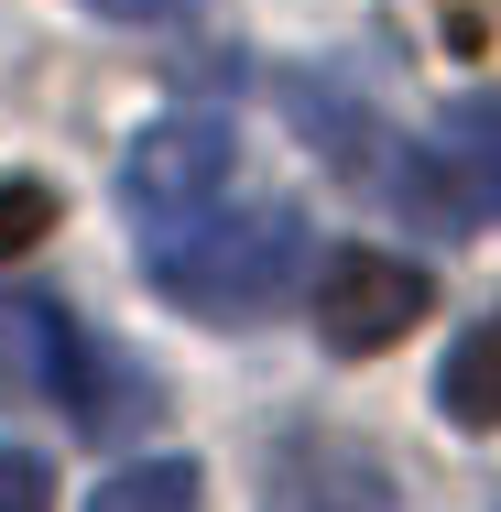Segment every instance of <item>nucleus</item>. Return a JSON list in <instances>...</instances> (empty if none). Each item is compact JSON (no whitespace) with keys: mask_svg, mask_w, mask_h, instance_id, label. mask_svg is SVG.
Here are the masks:
<instances>
[{"mask_svg":"<svg viewBox=\"0 0 501 512\" xmlns=\"http://www.w3.org/2000/svg\"><path fill=\"white\" fill-rule=\"evenodd\" d=\"M262 512H393V480L349 436H284L273 480H262Z\"/></svg>","mask_w":501,"mask_h":512,"instance_id":"nucleus-6","label":"nucleus"},{"mask_svg":"<svg viewBox=\"0 0 501 512\" xmlns=\"http://www.w3.org/2000/svg\"><path fill=\"white\" fill-rule=\"evenodd\" d=\"M305 207L284 197H229L186 218V229H164V240H142V284L164 295V306L207 316V327H251L262 306H284L305 273Z\"/></svg>","mask_w":501,"mask_h":512,"instance_id":"nucleus-1","label":"nucleus"},{"mask_svg":"<svg viewBox=\"0 0 501 512\" xmlns=\"http://www.w3.org/2000/svg\"><path fill=\"white\" fill-rule=\"evenodd\" d=\"M229 175H240V131L218 109H186V120H153L120 153V207L142 218V240H164L207 207H229Z\"/></svg>","mask_w":501,"mask_h":512,"instance_id":"nucleus-3","label":"nucleus"},{"mask_svg":"<svg viewBox=\"0 0 501 512\" xmlns=\"http://www.w3.org/2000/svg\"><path fill=\"white\" fill-rule=\"evenodd\" d=\"M284 109L305 120V142H316L338 175H360V186H382V197H403V175L425 164V142H403L371 99H349V88H327V77H284Z\"/></svg>","mask_w":501,"mask_h":512,"instance_id":"nucleus-5","label":"nucleus"},{"mask_svg":"<svg viewBox=\"0 0 501 512\" xmlns=\"http://www.w3.org/2000/svg\"><path fill=\"white\" fill-rule=\"evenodd\" d=\"M0 512H55V469H44V447H0Z\"/></svg>","mask_w":501,"mask_h":512,"instance_id":"nucleus-10","label":"nucleus"},{"mask_svg":"<svg viewBox=\"0 0 501 512\" xmlns=\"http://www.w3.org/2000/svg\"><path fill=\"white\" fill-rule=\"evenodd\" d=\"M425 306H436V284H425L414 262H393V251H327V262H316V338H327L338 360L393 349Z\"/></svg>","mask_w":501,"mask_h":512,"instance_id":"nucleus-4","label":"nucleus"},{"mask_svg":"<svg viewBox=\"0 0 501 512\" xmlns=\"http://www.w3.org/2000/svg\"><path fill=\"white\" fill-rule=\"evenodd\" d=\"M0 393L77 414L88 436H99V425H142V414H153L142 371H120V349H99V338H88V316H66L55 295H0Z\"/></svg>","mask_w":501,"mask_h":512,"instance_id":"nucleus-2","label":"nucleus"},{"mask_svg":"<svg viewBox=\"0 0 501 512\" xmlns=\"http://www.w3.org/2000/svg\"><path fill=\"white\" fill-rule=\"evenodd\" d=\"M436 404H447V425H469V436H491L501 425V306L447 349V371H436Z\"/></svg>","mask_w":501,"mask_h":512,"instance_id":"nucleus-7","label":"nucleus"},{"mask_svg":"<svg viewBox=\"0 0 501 512\" xmlns=\"http://www.w3.org/2000/svg\"><path fill=\"white\" fill-rule=\"evenodd\" d=\"M44 229H55V186H0V262L33 251Z\"/></svg>","mask_w":501,"mask_h":512,"instance_id":"nucleus-11","label":"nucleus"},{"mask_svg":"<svg viewBox=\"0 0 501 512\" xmlns=\"http://www.w3.org/2000/svg\"><path fill=\"white\" fill-rule=\"evenodd\" d=\"M77 11H99V22H175V11H197V0H77Z\"/></svg>","mask_w":501,"mask_h":512,"instance_id":"nucleus-12","label":"nucleus"},{"mask_svg":"<svg viewBox=\"0 0 501 512\" xmlns=\"http://www.w3.org/2000/svg\"><path fill=\"white\" fill-rule=\"evenodd\" d=\"M197 491H207L197 458H131L88 491V512H197Z\"/></svg>","mask_w":501,"mask_h":512,"instance_id":"nucleus-8","label":"nucleus"},{"mask_svg":"<svg viewBox=\"0 0 501 512\" xmlns=\"http://www.w3.org/2000/svg\"><path fill=\"white\" fill-rule=\"evenodd\" d=\"M447 153H458V175L501 207V99H469V109H458V120H447Z\"/></svg>","mask_w":501,"mask_h":512,"instance_id":"nucleus-9","label":"nucleus"}]
</instances>
